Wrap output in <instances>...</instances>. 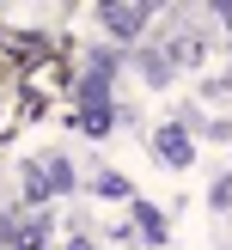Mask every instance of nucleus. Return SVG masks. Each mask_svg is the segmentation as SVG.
Returning <instances> with one entry per match:
<instances>
[{
    "label": "nucleus",
    "mask_w": 232,
    "mask_h": 250,
    "mask_svg": "<svg viewBox=\"0 0 232 250\" xmlns=\"http://www.w3.org/2000/svg\"><path fill=\"white\" fill-rule=\"evenodd\" d=\"M0 244H12V250H43L49 244V220L43 214H31V220L0 214Z\"/></svg>",
    "instance_id": "3"
},
{
    "label": "nucleus",
    "mask_w": 232,
    "mask_h": 250,
    "mask_svg": "<svg viewBox=\"0 0 232 250\" xmlns=\"http://www.w3.org/2000/svg\"><path fill=\"white\" fill-rule=\"evenodd\" d=\"M226 202H232V177H220L214 183V208H226Z\"/></svg>",
    "instance_id": "8"
},
{
    "label": "nucleus",
    "mask_w": 232,
    "mask_h": 250,
    "mask_svg": "<svg viewBox=\"0 0 232 250\" xmlns=\"http://www.w3.org/2000/svg\"><path fill=\"white\" fill-rule=\"evenodd\" d=\"M134 220H141V232H147V238H153V244H165V214H159V208H134Z\"/></svg>",
    "instance_id": "6"
},
{
    "label": "nucleus",
    "mask_w": 232,
    "mask_h": 250,
    "mask_svg": "<svg viewBox=\"0 0 232 250\" xmlns=\"http://www.w3.org/2000/svg\"><path fill=\"white\" fill-rule=\"evenodd\" d=\"M195 55V37H171V43H153V49H141V67H147V80L153 85H165V80H177V67Z\"/></svg>",
    "instance_id": "2"
},
{
    "label": "nucleus",
    "mask_w": 232,
    "mask_h": 250,
    "mask_svg": "<svg viewBox=\"0 0 232 250\" xmlns=\"http://www.w3.org/2000/svg\"><path fill=\"white\" fill-rule=\"evenodd\" d=\"M153 153L165 159L171 171H183V165L195 159V141H190V128H183V122H165V128L153 134Z\"/></svg>",
    "instance_id": "4"
},
{
    "label": "nucleus",
    "mask_w": 232,
    "mask_h": 250,
    "mask_svg": "<svg viewBox=\"0 0 232 250\" xmlns=\"http://www.w3.org/2000/svg\"><path fill=\"white\" fill-rule=\"evenodd\" d=\"M92 183H98V195H116V202H122V195H128V183H122V177H116V171H98V177H92Z\"/></svg>",
    "instance_id": "7"
},
{
    "label": "nucleus",
    "mask_w": 232,
    "mask_h": 250,
    "mask_svg": "<svg viewBox=\"0 0 232 250\" xmlns=\"http://www.w3.org/2000/svg\"><path fill=\"white\" fill-rule=\"evenodd\" d=\"M98 24H104L110 37H141V24H147V6H98Z\"/></svg>",
    "instance_id": "5"
},
{
    "label": "nucleus",
    "mask_w": 232,
    "mask_h": 250,
    "mask_svg": "<svg viewBox=\"0 0 232 250\" xmlns=\"http://www.w3.org/2000/svg\"><path fill=\"white\" fill-rule=\"evenodd\" d=\"M61 189H73V165L67 159H31L24 165V202H49Z\"/></svg>",
    "instance_id": "1"
},
{
    "label": "nucleus",
    "mask_w": 232,
    "mask_h": 250,
    "mask_svg": "<svg viewBox=\"0 0 232 250\" xmlns=\"http://www.w3.org/2000/svg\"><path fill=\"white\" fill-rule=\"evenodd\" d=\"M67 250H92V238H73V244H67Z\"/></svg>",
    "instance_id": "9"
}]
</instances>
